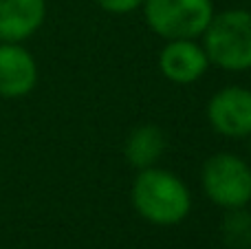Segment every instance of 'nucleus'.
Here are the masks:
<instances>
[{
  "mask_svg": "<svg viewBox=\"0 0 251 249\" xmlns=\"http://www.w3.org/2000/svg\"><path fill=\"white\" fill-rule=\"evenodd\" d=\"M203 49L209 64L240 73L251 69V11L227 9L214 13L203 31Z\"/></svg>",
  "mask_w": 251,
  "mask_h": 249,
  "instance_id": "f03ea898",
  "label": "nucleus"
},
{
  "mask_svg": "<svg viewBox=\"0 0 251 249\" xmlns=\"http://www.w3.org/2000/svg\"><path fill=\"white\" fill-rule=\"evenodd\" d=\"M205 49L194 40H168L159 53V69L174 84H194L207 73Z\"/></svg>",
  "mask_w": 251,
  "mask_h": 249,
  "instance_id": "0eeeda50",
  "label": "nucleus"
},
{
  "mask_svg": "<svg viewBox=\"0 0 251 249\" xmlns=\"http://www.w3.org/2000/svg\"><path fill=\"white\" fill-rule=\"evenodd\" d=\"M165 152V135L159 126L154 124H146V126L134 128L128 135L124 144V157L137 170H146V168L156 166Z\"/></svg>",
  "mask_w": 251,
  "mask_h": 249,
  "instance_id": "1a4fd4ad",
  "label": "nucleus"
},
{
  "mask_svg": "<svg viewBox=\"0 0 251 249\" xmlns=\"http://www.w3.org/2000/svg\"><path fill=\"white\" fill-rule=\"evenodd\" d=\"M223 234L231 249H251V216L240 210H229L225 223H223Z\"/></svg>",
  "mask_w": 251,
  "mask_h": 249,
  "instance_id": "9d476101",
  "label": "nucleus"
},
{
  "mask_svg": "<svg viewBox=\"0 0 251 249\" xmlns=\"http://www.w3.org/2000/svg\"><path fill=\"white\" fill-rule=\"evenodd\" d=\"M38 84V64L18 42H0V97L20 100Z\"/></svg>",
  "mask_w": 251,
  "mask_h": 249,
  "instance_id": "423d86ee",
  "label": "nucleus"
},
{
  "mask_svg": "<svg viewBox=\"0 0 251 249\" xmlns=\"http://www.w3.org/2000/svg\"><path fill=\"white\" fill-rule=\"evenodd\" d=\"M130 197L139 216L154 225H176L192 210L187 185L174 172L156 166L139 170Z\"/></svg>",
  "mask_w": 251,
  "mask_h": 249,
  "instance_id": "f257e3e1",
  "label": "nucleus"
},
{
  "mask_svg": "<svg viewBox=\"0 0 251 249\" xmlns=\"http://www.w3.org/2000/svg\"><path fill=\"white\" fill-rule=\"evenodd\" d=\"M212 128L229 139L251 137V91L245 86H225L207 104Z\"/></svg>",
  "mask_w": 251,
  "mask_h": 249,
  "instance_id": "39448f33",
  "label": "nucleus"
},
{
  "mask_svg": "<svg viewBox=\"0 0 251 249\" xmlns=\"http://www.w3.org/2000/svg\"><path fill=\"white\" fill-rule=\"evenodd\" d=\"M146 22L159 38L196 40L214 16L212 0H143Z\"/></svg>",
  "mask_w": 251,
  "mask_h": 249,
  "instance_id": "7ed1b4c3",
  "label": "nucleus"
},
{
  "mask_svg": "<svg viewBox=\"0 0 251 249\" xmlns=\"http://www.w3.org/2000/svg\"><path fill=\"white\" fill-rule=\"evenodd\" d=\"M207 199L225 210H240L251 203V166L234 152L209 157L201 172Z\"/></svg>",
  "mask_w": 251,
  "mask_h": 249,
  "instance_id": "20e7f679",
  "label": "nucleus"
},
{
  "mask_svg": "<svg viewBox=\"0 0 251 249\" xmlns=\"http://www.w3.org/2000/svg\"><path fill=\"white\" fill-rule=\"evenodd\" d=\"M47 18V0H0V42L22 44Z\"/></svg>",
  "mask_w": 251,
  "mask_h": 249,
  "instance_id": "6e6552de",
  "label": "nucleus"
},
{
  "mask_svg": "<svg viewBox=\"0 0 251 249\" xmlns=\"http://www.w3.org/2000/svg\"><path fill=\"white\" fill-rule=\"evenodd\" d=\"M95 2L100 4L104 11L122 16V13H130V11H134V9H139L143 4V0H95Z\"/></svg>",
  "mask_w": 251,
  "mask_h": 249,
  "instance_id": "9b49d317",
  "label": "nucleus"
}]
</instances>
